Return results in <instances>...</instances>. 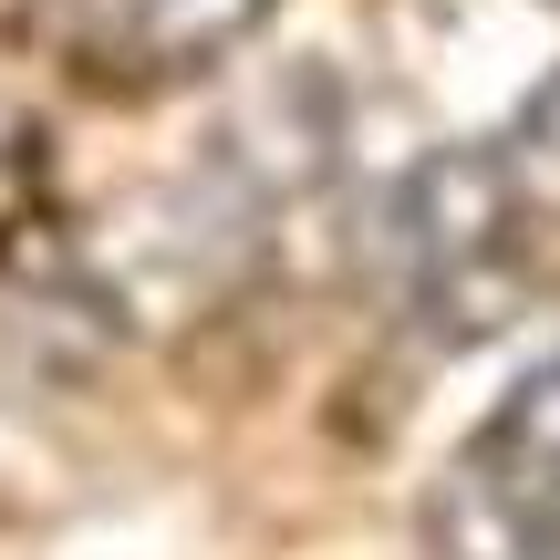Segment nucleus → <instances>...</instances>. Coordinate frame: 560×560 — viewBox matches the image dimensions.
Here are the masks:
<instances>
[{"mask_svg":"<svg viewBox=\"0 0 560 560\" xmlns=\"http://www.w3.org/2000/svg\"><path fill=\"white\" fill-rule=\"evenodd\" d=\"M467 560H560V363L499 405L457 467Z\"/></svg>","mask_w":560,"mask_h":560,"instance_id":"nucleus-1","label":"nucleus"},{"mask_svg":"<svg viewBox=\"0 0 560 560\" xmlns=\"http://www.w3.org/2000/svg\"><path fill=\"white\" fill-rule=\"evenodd\" d=\"M270 21V0H42V32L94 83H177L240 52Z\"/></svg>","mask_w":560,"mask_h":560,"instance_id":"nucleus-2","label":"nucleus"}]
</instances>
